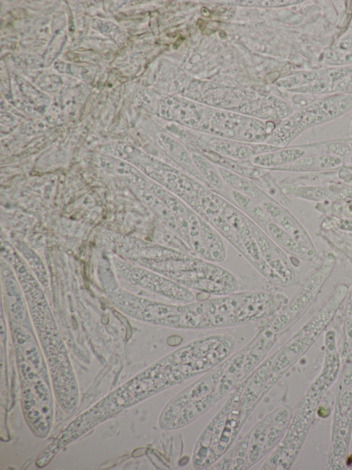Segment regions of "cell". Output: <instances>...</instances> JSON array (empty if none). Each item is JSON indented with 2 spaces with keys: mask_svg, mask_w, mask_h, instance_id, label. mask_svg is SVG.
<instances>
[{
  "mask_svg": "<svg viewBox=\"0 0 352 470\" xmlns=\"http://www.w3.org/2000/svg\"><path fill=\"white\" fill-rule=\"evenodd\" d=\"M190 154L194 165L206 182L207 187L212 191L222 194L225 183L217 166L197 152L193 151Z\"/></svg>",
  "mask_w": 352,
  "mask_h": 470,
  "instance_id": "obj_25",
  "label": "cell"
},
{
  "mask_svg": "<svg viewBox=\"0 0 352 470\" xmlns=\"http://www.w3.org/2000/svg\"><path fill=\"white\" fill-rule=\"evenodd\" d=\"M349 287L342 283L333 290L329 298L314 317L298 334L272 354L276 367L283 369L301 354L316 338L346 300Z\"/></svg>",
  "mask_w": 352,
  "mask_h": 470,
  "instance_id": "obj_5",
  "label": "cell"
},
{
  "mask_svg": "<svg viewBox=\"0 0 352 470\" xmlns=\"http://www.w3.org/2000/svg\"><path fill=\"white\" fill-rule=\"evenodd\" d=\"M329 209V213L339 218H352V199L336 201Z\"/></svg>",
  "mask_w": 352,
  "mask_h": 470,
  "instance_id": "obj_30",
  "label": "cell"
},
{
  "mask_svg": "<svg viewBox=\"0 0 352 470\" xmlns=\"http://www.w3.org/2000/svg\"><path fill=\"white\" fill-rule=\"evenodd\" d=\"M290 410L287 407H281L271 411V417L267 425L266 440L263 456L267 454L279 442L287 426Z\"/></svg>",
  "mask_w": 352,
  "mask_h": 470,
  "instance_id": "obj_23",
  "label": "cell"
},
{
  "mask_svg": "<svg viewBox=\"0 0 352 470\" xmlns=\"http://www.w3.org/2000/svg\"><path fill=\"white\" fill-rule=\"evenodd\" d=\"M154 182L172 192L197 214L201 212L199 187L203 184L179 168L152 161L142 169Z\"/></svg>",
  "mask_w": 352,
  "mask_h": 470,
  "instance_id": "obj_7",
  "label": "cell"
},
{
  "mask_svg": "<svg viewBox=\"0 0 352 470\" xmlns=\"http://www.w3.org/2000/svg\"><path fill=\"white\" fill-rule=\"evenodd\" d=\"M283 293L269 291L234 292L194 301L192 309L199 329H213L252 323L272 317L287 303Z\"/></svg>",
  "mask_w": 352,
  "mask_h": 470,
  "instance_id": "obj_1",
  "label": "cell"
},
{
  "mask_svg": "<svg viewBox=\"0 0 352 470\" xmlns=\"http://www.w3.org/2000/svg\"><path fill=\"white\" fill-rule=\"evenodd\" d=\"M335 267V258L329 254L318 267L297 290L287 303L273 316L277 327L285 331L311 305Z\"/></svg>",
  "mask_w": 352,
  "mask_h": 470,
  "instance_id": "obj_6",
  "label": "cell"
},
{
  "mask_svg": "<svg viewBox=\"0 0 352 470\" xmlns=\"http://www.w3.org/2000/svg\"><path fill=\"white\" fill-rule=\"evenodd\" d=\"M260 204L275 223L303 245L314 248L309 234L302 225L277 201L271 198Z\"/></svg>",
  "mask_w": 352,
  "mask_h": 470,
  "instance_id": "obj_14",
  "label": "cell"
},
{
  "mask_svg": "<svg viewBox=\"0 0 352 470\" xmlns=\"http://www.w3.org/2000/svg\"><path fill=\"white\" fill-rule=\"evenodd\" d=\"M217 168L225 184L231 190L243 194L258 203L272 198L251 179L221 167L217 166Z\"/></svg>",
  "mask_w": 352,
  "mask_h": 470,
  "instance_id": "obj_20",
  "label": "cell"
},
{
  "mask_svg": "<svg viewBox=\"0 0 352 470\" xmlns=\"http://www.w3.org/2000/svg\"><path fill=\"white\" fill-rule=\"evenodd\" d=\"M250 432L210 467L212 469H247Z\"/></svg>",
  "mask_w": 352,
  "mask_h": 470,
  "instance_id": "obj_22",
  "label": "cell"
},
{
  "mask_svg": "<svg viewBox=\"0 0 352 470\" xmlns=\"http://www.w3.org/2000/svg\"><path fill=\"white\" fill-rule=\"evenodd\" d=\"M352 106V99L337 96L327 99L298 111L283 121L267 139V144L286 145L305 130L330 120Z\"/></svg>",
  "mask_w": 352,
  "mask_h": 470,
  "instance_id": "obj_4",
  "label": "cell"
},
{
  "mask_svg": "<svg viewBox=\"0 0 352 470\" xmlns=\"http://www.w3.org/2000/svg\"><path fill=\"white\" fill-rule=\"evenodd\" d=\"M270 417L271 412L265 416L249 431L247 469L252 467L263 458V448L266 440L267 429Z\"/></svg>",
  "mask_w": 352,
  "mask_h": 470,
  "instance_id": "obj_24",
  "label": "cell"
},
{
  "mask_svg": "<svg viewBox=\"0 0 352 470\" xmlns=\"http://www.w3.org/2000/svg\"><path fill=\"white\" fill-rule=\"evenodd\" d=\"M279 189L283 194L316 201H336L352 198V186L347 185L305 186L285 179L280 183Z\"/></svg>",
  "mask_w": 352,
  "mask_h": 470,
  "instance_id": "obj_12",
  "label": "cell"
},
{
  "mask_svg": "<svg viewBox=\"0 0 352 470\" xmlns=\"http://www.w3.org/2000/svg\"><path fill=\"white\" fill-rule=\"evenodd\" d=\"M348 298H349V299L350 304H351V309H352V285H351V286L349 287V294H348Z\"/></svg>",
  "mask_w": 352,
  "mask_h": 470,
  "instance_id": "obj_32",
  "label": "cell"
},
{
  "mask_svg": "<svg viewBox=\"0 0 352 470\" xmlns=\"http://www.w3.org/2000/svg\"><path fill=\"white\" fill-rule=\"evenodd\" d=\"M246 352L245 345L225 360V366L215 391L217 402L240 385Z\"/></svg>",
  "mask_w": 352,
  "mask_h": 470,
  "instance_id": "obj_16",
  "label": "cell"
},
{
  "mask_svg": "<svg viewBox=\"0 0 352 470\" xmlns=\"http://www.w3.org/2000/svg\"><path fill=\"white\" fill-rule=\"evenodd\" d=\"M305 154L300 147H280L269 152L258 154L250 160L254 166L273 171L276 168L292 163Z\"/></svg>",
  "mask_w": 352,
  "mask_h": 470,
  "instance_id": "obj_19",
  "label": "cell"
},
{
  "mask_svg": "<svg viewBox=\"0 0 352 470\" xmlns=\"http://www.w3.org/2000/svg\"><path fill=\"white\" fill-rule=\"evenodd\" d=\"M350 146H351V147H352V142L351 143V145H350Z\"/></svg>",
  "mask_w": 352,
  "mask_h": 470,
  "instance_id": "obj_33",
  "label": "cell"
},
{
  "mask_svg": "<svg viewBox=\"0 0 352 470\" xmlns=\"http://www.w3.org/2000/svg\"><path fill=\"white\" fill-rule=\"evenodd\" d=\"M153 240L154 243L165 247L192 254L185 241L159 219L154 225Z\"/></svg>",
  "mask_w": 352,
  "mask_h": 470,
  "instance_id": "obj_27",
  "label": "cell"
},
{
  "mask_svg": "<svg viewBox=\"0 0 352 470\" xmlns=\"http://www.w3.org/2000/svg\"><path fill=\"white\" fill-rule=\"evenodd\" d=\"M328 154L336 156L352 164V147L341 142L330 143L326 145Z\"/></svg>",
  "mask_w": 352,
  "mask_h": 470,
  "instance_id": "obj_29",
  "label": "cell"
},
{
  "mask_svg": "<svg viewBox=\"0 0 352 470\" xmlns=\"http://www.w3.org/2000/svg\"><path fill=\"white\" fill-rule=\"evenodd\" d=\"M141 265L162 274L190 289L213 296L236 292L235 276L217 263L179 251L165 258L144 260Z\"/></svg>",
  "mask_w": 352,
  "mask_h": 470,
  "instance_id": "obj_2",
  "label": "cell"
},
{
  "mask_svg": "<svg viewBox=\"0 0 352 470\" xmlns=\"http://www.w3.org/2000/svg\"><path fill=\"white\" fill-rule=\"evenodd\" d=\"M270 360L261 362L243 380L240 396L243 416L246 420L253 409L265 396L264 391L270 376Z\"/></svg>",
  "mask_w": 352,
  "mask_h": 470,
  "instance_id": "obj_13",
  "label": "cell"
},
{
  "mask_svg": "<svg viewBox=\"0 0 352 470\" xmlns=\"http://www.w3.org/2000/svg\"><path fill=\"white\" fill-rule=\"evenodd\" d=\"M343 161L331 154L304 156L297 161L273 171L305 172L337 167Z\"/></svg>",
  "mask_w": 352,
  "mask_h": 470,
  "instance_id": "obj_21",
  "label": "cell"
},
{
  "mask_svg": "<svg viewBox=\"0 0 352 470\" xmlns=\"http://www.w3.org/2000/svg\"><path fill=\"white\" fill-rule=\"evenodd\" d=\"M262 229L285 252L304 260H310L314 258L315 248L303 245L272 219L263 226Z\"/></svg>",
  "mask_w": 352,
  "mask_h": 470,
  "instance_id": "obj_15",
  "label": "cell"
},
{
  "mask_svg": "<svg viewBox=\"0 0 352 470\" xmlns=\"http://www.w3.org/2000/svg\"><path fill=\"white\" fill-rule=\"evenodd\" d=\"M13 336L17 350L36 371L43 378H47L46 365L31 334L25 328L15 325L13 327Z\"/></svg>",
  "mask_w": 352,
  "mask_h": 470,
  "instance_id": "obj_17",
  "label": "cell"
},
{
  "mask_svg": "<svg viewBox=\"0 0 352 470\" xmlns=\"http://www.w3.org/2000/svg\"><path fill=\"white\" fill-rule=\"evenodd\" d=\"M162 136V141L169 154L171 165L179 168L207 187L194 165L190 152L186 147L171 136L166 134Z\"/></svg>",
  "mask_w": 352,
  "mask_h": 470,
  "instance_id": "obj_18",
  "label": "cell"
},
{
  "mask_svg": "<svg viewBox=\"0 0 352 470\" xmlns=\"http://www.w3.org/2000/svg\"><path fill=\"white\" fill-rule=\"evenodd\" d=\"M126 274L133 284L170 300L188 303L195 301V295L172 279L157 272L134 265H126Z\"/></svg>",
  "mask_w": 352,
  "mask_h": 470,
  "instance_id": "obj_9",
  "label": "cell"
},
{
  "mask_svg": "<svg viewBox=\"0 0 352 470\" xmlns=\"http://www.w3.org/2000/svg\"><path fill=\"white\" fill-rule=\"evenodd\" d=\"M252 227L263 260L280 278L285 288L293 285L296 272L285 252L252 221Z\"/></svg>",
  "mask_w": 352,
  "mask_h": 470,
  "instance_id": "obj_10",
  "label": "cell"
},
{
  "mask_svg": "<svg viewBox=\"0 0 352 470\" xmlns=\"http://www.w3.org/2000/svg\"><path fill=\"white\" fill-rule=\"evenodd\" d=\"M324 227H333L339 230L352 232V218L331 217L324 221Z\"/></svg>",
  "mask_w": 352,
  "mask_h": 470,
  "instance_id": "obj_31",
  "label": "cell"
},
{
  "mask_svg": "<svg viewBox=\"0 0 352 470\" xmlns=\"http://www.w3.org/2000/svg\"><path fill=\"white\" fill-rule=\"evenodd\" d=\"M224 366L225 360L173 397L160 416L158 422L161 429L168 430L170 425L187 404L202 399L215 391Z\"/></svg>",
  "mask_w": 352,
  "mask_h": 470,
  "instance_id": "obj_8",
  "label": "cell"
},
{
  "mask_svg": "<svg viewBox=\"0 0 352 470\" xmlns=\"http://www.w3.org/2000/svg\"><path fill=\"white\" fill-rule=\"evenodd\" d=\"M5 292L9 308L14 318L17 321L23 320L25 314V306L21 293L14 280L6 279Z\"/></svg>",
  "mask_w": 352,
  "mask_h": 470,
  "instance_id": "obj_28",
  "label": "cell"
},
{
  "mask_svg": "<svg viewBox=\"0 0 352 470\" xmlns=\"http://www.w3.org/2000/svg\"><path fill=\"white\" fill-rule=\"evenodd\" d=\"M200 141L201 145L195 146V148H206L223 156L238 161H249L258 154L282 147L269 144L242 142L218 136H211Z\"/></svg>",
  "mask_w": 352,
  "mask_h": 470,
  "instance_id": "obj_11",
  "label": "cell"
},
{
  "mask_svg": "<svg viewBox=\"0 0 352 470\" xmlns=\"http://www.w3.org/2000/svg\"><path fill=\"white\" fill-rule=\"evenodd\" d=\"M230 194V202L261 229L271 219L262 205L254 199L234 190H231Z\"/></svg>",
  "mask_w": 352,
  "mask_h": 470,
  "instance_id": "obj_26",
  "label": "cell"
},
{
  "mask_svg": "<svg viewBox=\"0 0 352 470\" xmlns=\"http://www.w3.org/2000/svg\"><path fill=\"white\" fill-rule=\"evenodd\" d=\"M160 391L159 383L148 367L80 414L69 423V428L80 437L98 424Z\"/></svg>",
  "mask_w": 352,
  "mask_h": 470,
  "instance_id": "obj_3",
  "label": "cell"
}]
</instances>
